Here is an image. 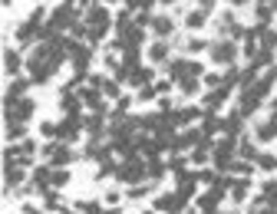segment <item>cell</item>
<instances>
[{"instance_id":"obj_1","label":"cell","mask_w":277,"mask_h":214,"mask_svg":"<svg viewBox=\"0 0 277 214\" xmlns=\"http://www.w3.org/2000/svg\"><path fill=\"white\" fill-rule=\"evenodd\" d=\"M109 23H113V17H109L106 7H89V13H86V37L89 40H102L109 33Z\"/></svg>"},{"instance_id":"obj_2","label":"cell","mask_w":277,"mask_h":214,"mask_svg":"<svg viewBox=\"0 0 277 214\" xmlns=\"http://www.w3.org/2000/svg\"><path fill=\"white\" fill-rule=\"evenodd\" d=\"M211 63H218V66L238 63V40H221V43H211Z\"/></svg>"},{"instance_id":"obj_3","label":"cell","mask_w":277,"mask_h":214,"mask_svg":"<svg viewBox=\"0 0 277 214\" xmlns=\"http://www.w3.org/2000/svg\"><path fill=\"white\" fill-rule=\"evenodd\" d=\"M73 23H76L73 7L63 4V7H57V10L50 13V20H46V33H43V37H50V33H60V30H66V26H73Z\"/></svg>"},{"instance_id":"obj_4","label":"cell","mask_w":277,"mask_h":214,"mask_svg":"<svg viewBox=\"0 0 277 214\" xmlns=\"http://www.w3.org/2000/svg\"><path fill=\"white\" fill-rule=\"evenodd\" d=\"M43 158H46V165H53V168H63V165L73 162V151H69L63 142H53V145L43 148Z\"/></svg>"},{"instance_id":"obj_5","label":"cell","mask_w":277,"mask_h":214,"mask_svg":"<svg viewBox=\"0 0 277 214\" xmlns=\"http://www.w3.org/2000/svg\"><path fill=\"white\" fill-rule=\"evenodd\" d=\"M145 171H149V168H145V165L138 162V158H135V151H132V155H129V162L119 168V178H122V181H142V178H145Z\"/></svg>"},{"instance_id":"obj_6","label":"cell","mask_w":277,"mask_h":214,"mask_svg":"<svg viewBox=\"0 0 277 214\" xmlns=\"http://www.w3.org/2000/svg\"><path fill=\"white\" fill-rule=\"evenodd\" d=\"M149 26H152V33H155V37H172V30H175V20H172V17H165V13H162V17H152L149 20Z\"/></svg>"},{"instance_id":"obj_7","label":"cell","mask_w":277,"mask_h":214,"mask_svg":"<svg viewBox=\"0 0 277 214\" xmlns=\"http://www.w3.org/2000/svg\"><path fill=\"white\" fill-rule=\"evenodd\" d=\"M247 188H251V181H247L244 175H241V178H231V198H234V201H244V198H247Z\"/></svg>"},{"instance_id":"obj_8","label":"cell","mask_w":277,"mask_h":214,"mask_svg":"<svg viewBox=\"0 0 277 214\" xmlns=\"http://www.w3.org/2000/svg\"><path fill=\"white\" fill-rule=\"evenodd\" d=\"M254 135H258V142H271L274 135H277V119H271V122H261V126L254 129Z\"/></svg>"},{"instance_id":"obj_9","label":"cell","mask_w":277,"mask_h":214,"mask_svg":"<svg viewBox=\"0 0 277 214\" xmlns=\"http://www.w3.org/2000/svg\"><path fill=\"white\" fill-rule=\"evenodd\" d=\"M205 17H208V10L198 7V10H191L188 17H185V26H188V30H202V26H205Z\"/></svg>"},{"instance_id":"obj_10","label":"cell","mask_w":277,"mask_h":214,"mask_svg":"<svg viewBox=\"0 0 277 214\" xmlns=\"http://www.w3.org/2000/svg\"><path fill=\"white\" fill-rule=\"evenodd\" d=\"M33 79H13L10 82V89H7V99H23V93H26V86H30Z\"/></svg>"},{"instance_id":"obj_11","label":"cell","mask_w":277,"mask_h":214,"mask_svg":"<svg viewBox=\"0 0 277 214\" xmlns=\"http://www.w3.org/2000/svg\"><path fill=\"white\" fill-rule=\"evenodd\" d=\"M149 59L152 63H165V59H169V46L165 43H152L149 46Z\"/></svg>"},{"instance_id":"obj_12","label":"cell","mask_w":277,"mask_h":214,"mask_svg":"<svg viewBox=\"0 0 277 214\" xmlns=\"http://www.w3.org/2000/svg\"><path fill=\"white\" fill-rule=\"evenodd\" d=\"M26 135V129H23V122H7V142H17V139H23Z\"/></svg>"},{"instance_id":"obj_13","label":"cell","mask_w":277,"mask_h":214,"mask_svg":"<svg viewBox=\"0 0 277 214\" xmlns=\"http://www.w3.org/2000/svg\"><path fill=\"white\" fill-rule=\"evenodd\" d=\"M4 66H7V73L13 76V73L20 70V53H17V50H7V56H4Z\"/></svg>"},{"instance_id":"obj_14","label":"cell","mask_w":277,"mask_h":214,"mask_svg":"<svg viewBox=\"0 0 277 214\" xmlns=\"http://www.w3.org/2000/svg\"><path fill=\"white\" fill-rule=\"evenodd\" d=\"M254 158H258V165L264 171H274L277 168V155H271V151H261V155H254Z\"/></svg>"},{"instance_id":"obj_15","label":"cell","mask_w":277,"mask_h":214,"mask_svg":"<svg viewBox=\"0 0 277 214\" xmlns=\"http://www.w3.org/2000/svg\"><path fill=\"white\" fill-rule=\"evenodd\" d=\"M20 162H23V165H30V155H33V151H37V145H33L30 139H26V142H20Z\"/></svg>"},{"instance_id":"obj_16","label":"cell","mask_w":277,"mask_h":214,"mask_svg":"<svg viewBox=\"0 0 277 214\" xmlns=\"http://www.w3.org/2000/svg\"><path fill=\"white\" fill-rule=\"evenodd\" d=\"M178 89H182L185 96H198V89H202V82H198V79H182V82H178Z\"/></svg>"},{"instance_id":"obj_17","label":"cell","mask_w":277,"mask_h":214,"mask_svg":"<svg viewBox=\"0 0 277 214\" xmlns=\"http://www.w3.org/2000/svg\"><path fill=\"white\" fill-rule=\"evenodd\" d=\"M20 181H23V171H20L17 165H13V168H7V185H10V188H17Z\"/></svg>"},{"instance_id":"obj_18","label":"cell","mask_w":277,"mask_h":214,"mask_svg":"<svg viewBox=\"0 0 277 214\" xmlns=\"http://www.w3.org/2000/svg\"><path fill=\"white\" fill-rule=\"evenodd\" d=\"M69 181V171L66 168H53V188H63Z\"/></svg>"},{"instance_id":"obj_19","label":"cell","mask_w":277,"mask_h":214,"mask_svg":"<svg viewBox=\"0 0 277 214\" xmlns=\"http://www.w3.org/2000/svg\"><path fill=\"white\" fill-rule=\"evenodd\" d=\"M149 79H152V70H135L129 82H132V86H142V82H149Z\"/></svg>"},{"instance_id":"obj_20","label":"cell","mask_w":277,"mask_h":214,"mask_svg":"<svg viewBox=\"0 0 277 214\" xmlns=\"http://www.w3.org/2000/svg\"><path fill=\"white\" fill-rule=\"evenodd\" d=\"M102 96H109V99H116V96H119V86H116V82H102Z\"/></svg>"},{"instance_id":"obj_21","label":"cell","mask_w":277,"mask_h":214,"mask_svg":"<svg viewBox=\"0 0 277 214\" xmlns=\"http://www.w3.org/2000/svg\"><path fill=\"white\" fill-rule=\"evenodd\" d=\"M202 82H205V86H211V89H218V86H221V76H218V73H205Z\"/></svg>"},{"instance_id":"obj_22","label":"cell","mask_w":277,"mask_h":214,"mask_svg":"<svg viewBox=\"0 0 277 214\" xmlns=\"http://www.w3.org/2000/svg\"><path fill=\"white\" fill-rule=\"evenodd\" d=\"M234 171H238V175H251V162H234Z\"/></svg>"},{"instance_id":"obj_23","label":"cell","mask_w":277,"mask_h":214,"mask_svg":"<svg viewBox=\"0 0 277 214\" xmlns=\"http://www.w3.org/2000/svg\"><path fill=\"white\" fill-rule=\"evenodd\" d=\"M205 46H208V43H205V40H188V50H191V53H202V50H205Z\"/></svg>"},{"instance_id":"obj_24","label":"cell","mask_w":277,"mask_h":214,"mask_svg":"<svg viewBox=\"0 0 277 214\" xmlns=\"http://www.w3.org/2000/svg\"><path fill=\"white\" fill-rule=\"evenodd\" d=\"M162 171H165V165H162V162H149V175H152V178L162 175Z\"/></svg>"},{"instance_id":"obj_25","label":"cell","mask_w":277,"mask_h":214,"mask_svg":"<svg viewBox=\"0 0 277 214\" xmlns=\"http://www.w3.org/2000/svg\"><path fill=\"white\" fill-rule=\"evenodd\" d=\"M241 155H244V158H254V145L251 142H241Z\"/></svg>"},{"instance_id":"obj_26","label":"cell","mask_w":277,"mask_h":214,"mask_svg":"<svg viewBox=\"0 0 277 214\" xmlns=\"http://www.w3.org/2000/svg\"><path fill=\"white\" fill-rule=\"evenodd\" d=\"M191 162H195V165H202V162H208V155H205V148H198V151H195V155H191Z\"/></svg>"},{"instance_id":"obj_27","label":"cell","mask_w":277,"mask_h":214,"mask_svg":"<svg viewBox=\"0 0 277 214\" xmlns=\"http://www.w3.org/2000/svg\"><path fill=\"white\" fill-rule=\"evenodd\" d=\"M258 7H264V10H277V0H261Z\"/></svg>"},{"instance_id":"obj_28","label":"cell","mask_w":277,"mask_h":214,"mask_svg":"<svg viewBox=\"0 0 277 214\" xmlns=\"http://www.w3.org/2000/svg\"><path fill=\"white\" fill-rule=\"evenodd\" d=\"M198 4H202V10H211V7H214V0H198Z\"/></svg>"},{"instance_id":"obj_29","label":"cell","mask_w":277,"mask_h":214,"mask_svg":"<svg viewBox=\"0 0 277 214\" xmlns=\"http://www.w3.org/2000/svg\"><path fill=\"white\" fill-rule=\"evenodd\" d=\"M228 4H231V7H241V4H247V0H228Z\"/></svg>"},{"instance_id":"obj_30","label":"cell","mask_w":277,"mask_h":214,"mask_svg":"<svg viewBox=\"0 0 277 214\" xmlns=\"http://www.w3.org/2000/svg\"><path fill=\"white\" fill-rule=\"evenodd\" d=\"M106 4H113V0H106Z\"/></svg>"}]
</instances>
